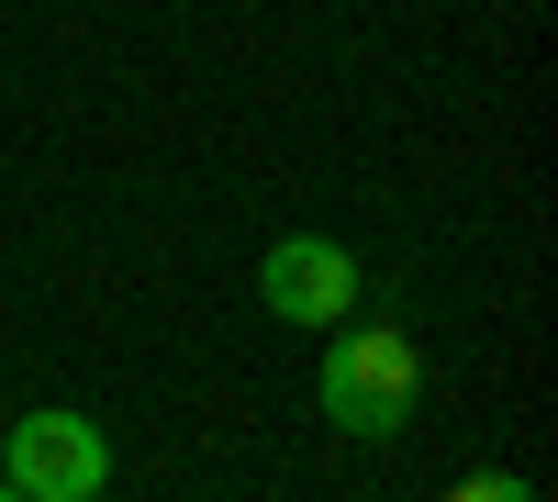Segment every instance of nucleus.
<instances>
[{
    "label": "nucleus",
    "mask_w": 558,
    "mask_h": 502,
    "mask_svg": "<svg viewBox=\"0 0 558 502\" xmlns=\"http://www.w3.org/2000/svg\"><path fill=\"white\" fill-rule=\"evenodd\" d=\"M313 402L336 436H402L413 402H425V357L402 346V325H336V346L313 369Z\"/></svg>",
    "instance_id": "nucleus-1"
},
{
    "label": "nucleus",
    "mask_w": 558,
    "mask_h": 502,
    "mask_svg": "<svg viewBox=\"0 0 558 502\" xmlns=\"http://www.w3.org/2000/svg\"><path fill=\"white\" fill-rule=\"evenodd\" d=\"M0 480H12L23 502H101V480H112V436L89 425V414H23L12 425V446H0Z\"/></svg>",
    "instance_id": "nucleus-2"
},
{
    "label": "nucleus",
    "mask_w": 558,
    "mask_h": 502,
    "mask_svg": "<svg viewBox=\"0 0 558 502\" xmlns=\"http://www.w3.org/2000/svg\"><path fill=\"white\" fill-rule=\"evenodd\" d=\"M257 302L279 313V325H347V313H357V257L336 235H291V246H268Z\"/></svg>",
    "instance_id": "nucleus-3"
},
{
    "label": "nucleus",
    "mask_w": 558,
    "mask_h": 502,
    "mask_svg": "<svg viewBox=\"0 0 558 502\" xmlns=\"http://www.w3.org/2000/svg\"><path fill=\"white\" fill-rule=\"evenodd\" d=\"M447 502H536V491H525V480H514V469H470V480H458V491H447Z\"/></svg>",
    "instance_id": "nucleus-4"
},
{
    "label": "nucleus",
    "mask_w": 558,
    "mask_h": 502,
    "mask_svg": "<svg viewBox=\"0 0 558 502\" xmlns=\"http://www.w3.org/2000/svg\"><path fill=\"white\" fill-rule=\"evenodd\" d=\"M0 502H23V491H12V480H0Z\"/></svg>",
    "instance_id": "nucleus-5"
}]
</instances>
